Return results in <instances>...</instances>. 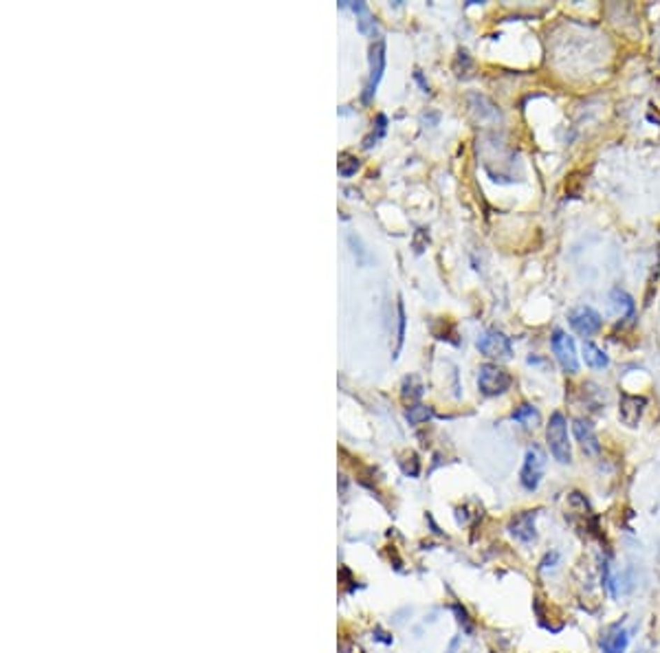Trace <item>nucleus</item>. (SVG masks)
<instances>
[{
  "label": "nucleus",
  "instance_id": "1",
  "mask_svg": "<svg viewBox=\"0 0 660 653\" xmlns=\"http://www.w3.org/2000/svg\"><path fill=\"white\" fill-rule=\"evenodd\" d=\"M546 443H548V449L552 453V458L561 462V464H568L573 460V451H570V440H568V427H566V418L561 412H554L548 420V427H546Z\"/></svg>",
  "mask_w": 660,
  "mask_h": 653
},
{
  "label": "nucleus",
  "instance_id": "2",
  "mask_svg": "<svg viewBox=\"0 0 660 653\" xmlns=\"http://www.w3.org/2000/svg\"><path fill=\"white\" fill-rule=\"evenodd\" d=\"M513 378L506 370H502L500 366H493V363H485L480 366L478 372V387L485 396H500L508 387H511Z\"/></svg>",
  "mask_w": 660,
  "mask_h": 653
},
{
  "label": "nucleus",
  "instance_id": "3",
  "mask_svg": "<svg viewBox=\"0 0 660 653\" xmlns=\"http://www.w3.org/2000/svg\"><path fill=\"white\" fill-rule=\"evenodd\" d=\"M550 347L554 357H557L559 366L564 368V372L568 374L579 372V357H577V345L573 337H568L564 330H554L550 337Z\"/></svg>",
  "mask_w": 660,
  "mask_h": 653
},
{
  "label": "nucleus",
  "instance_id": "4",
  "mask_svg": "<svg viewBox=\"0 0 660 653\" xmlns=\"http://www.w3.org/2000/svg\"><path fill=\"white\" fill-rule=\"evenodd\" d=\"M544 468H546V455L537 445H533L526 451V458H524V466L519 471V482L526 491H537L539 482L544 478Z\"/></svg>",
  "mask_w": 660,
  "mask_h": 653
},
{
  "label": "nucleus",
  "instance_id": "5",
  "mask_svg": "<svg viewBox=\"0 0 660 653\" xmlns=\"http://www.w3.org/2000/svg\"><path fill=\"white\" fill-rule=\"evenodd\" d=\"M478 350L489 359H511L513 343L500 330H485L475 341Z\"/></svg>",
  "mask_w": 660,
  "mask_h": 653
},
{
  "label": "nucleus",
  "instance_id": "6",
  "mask_svg": "<svg viewBox=\"0 0 660 653\" xmlns=\"http://www.w3.org/2000/svg\"><path fill=\"white\" fill-rule=\"evenodd\" d=\"M383 71H385V42L377 40L370 47V80H368L366 93H364V101H370L372 95L377 93V86L383 78Z\"/></svg>",
  "mask_w": 660,
  "mask_h": 653
},
{
  "label": "nucleus",
  "instance_id": "7",
  "mask_svg": "<svg viewBox=\"0 0 660 653\" xmlns=\"http://www.w3.org/2000/svg\"><path fill=\"white\" fill-rule=\"evenodd\" d=\"M568 322L583 337H590V335H594V332L601 330V315L590 306H579L575 310H570Z\"/></svg>",
  "mask_w": 660,
  "mask_h": 653
},
{
  "label": "nucleus",
  "instance_id": "8",
  "mask_svg": "<svg viewBox=\"0 0 660 653\" xmlns=\"http://www.w3.org/2000/svg\"><path fill=\"white\" fill-rule=\"evenodd\" d=\"M645 407H647V399L645 396H636V394H621L619 401V418L627 427H636L643 418Z\"/></svg>",
  "mask_w": 660,
  "mask_h": 653
},
{
  "label": "nucleus",
  "instance_id": "9",
  "mask_svg": "<svg viewBox=\"0 0 660 653\" xmlns=\"http://www.w3.org/2000/svg\"><path fill=\"white\" fill-rule=\"evenodd\" d=\"M573 431H575L577 443L581 445V449L586 451L588 455H596L598 451H601V445H598L596 433H594L592 424H590L588 420L577 418V420H575V424H573Z\"/></svg>",
  "mask_w": 660,
  "mask_h": 653
},
{
  "label": "nucleus",
  "instance_id": "10",
  "mask_svg": "<svg viewBox=\"0 0 660 653\" xmlns=\"http://www.w3.org/2000/svg\"><path fill=\"white\" fill-rule=\"evenodd\" d=\"M511 533L515 539L529 543L535 539V512L533 510H524L519 515H515L511 522Z\"/></svg>",
  "mask_w": 660,
  "mask_h": 653
},
{
  "label": "nucleus",
  "instance_id": "11",
  "mask_svg": "<svg viewBox=\"0 0 660 653\" xmlns=\"http://www.w3.org/2000/svg\"><path fill=\"white\" fill-rule=\"evenodd\" d=\"M627 645H629V633L621 625L612 627L601 638V651L603 653H623L627 649Z\"/></svg>",
  "mask_w": 660,
  "mask_h": 653
},
{
  "label": "nucleus",
  "instance_id": "12",
  "mask_svg": "<svg viewBox=\"0 0 660 653\" xmlns=\"http://www.w3.org/2000/svg\"><path fill=\"white\" fill-rule=\"evenodd\" d=\"M581 352H583V361H586V366H590L594 370H603V368L610 366L608 354L598 345H594L592 341H583Z\"/></svg>",
  "mask_w": 660,
  "mask_h": 653
},
{
  "label": "nucleus",
  "instance_id": "13",
  "mask_svg": "<svg viewBox=\"0 0 660 653\" xmlns=\"http://www.w3.org/2000/svg\"><path fill=\"white\" fill-rule=\"evenodd\" d=\"M511 418L524 427H537L539 424V412L533 407V405H519L515 412L511 414Z\"/></svg>",
  "mask_w": 660,
  "mask_h": 653
},
{
  "label": "nucleus",
  "instance_id": "14",
  "mask_svg": "<svg viewBox=\"0 0 660 653\" xmlns=\"http://www.w3.org/2000/svg\"><path fill=\"white\" fill-rule=\"evenodd\" d=\"M348 5V3H343ZM348 7L354 9V13H359V29H361V34H370L377 29V22H374V16L370 13V9L364 5V3H350Z\"/></svg>",
  "mask_w": 660,
  "mask_h": 653
},
{
  "label": "nucleus",
  "instance_id": "15",
  "mask_svg": "<svg viewBox=\"0 0 660 653\" xmlns=\"http://www.w3.org/2000/svg\"><path fill=\"white\" fill-rule=\"evenodd\" d=\"M610 297H612V303L619 308L621 315H627V317H629V315L634 313V301H632V297H629L625 291H621V288H614Z\"/></svg>",
  "mask_w": 660,
  "mask_h": 653
},
{
  "label": "nucleus",
  "instance_id": "16",
  "mask_svg": "<svg viewBox=\"0 0 660 653\" xmlns=\"http://www.w3.org/2000/svg\"><path fill=\"white\" fill-rule=\"evenodd\" d=\"M433 416V412L429 407H425V405H414V407H410V412H408V420L412 422V424H418V422H425V420H429Z\"/></svg>",
  "mask_w": 660,
  "mask_h": 653
},
{
  "label": "nucleus",
  "instance_id": "17",
  "mask_svg": "<svg viewBox=\"0 0 660 653\" xmlns=\"http://www.w3.org/2000/svg\"><path fill=\"white\" fill-rule=\"evenodd\" d=\"M357 170H359V161H357V159L343 157V159L339 161V174H341V176H352Z\"/></svg>",
  "mask_w": 660,
  "mask_h": 653
},
{
  "label": "nucleus",
  "instance_id": "18",
  "mask_svg": "<svg viewBox=\"0 0 660 653\" xmlns=\"http://www.w3.org/2000/svg\"><path fill=\"white\" fill-rule=\"evenodd\" d=\"M403 339H405V308L403 303H399V350L403 345Z\"/></svg>",
  "mask_w": 660,
  "mask_h": 653
}]
</instances>
